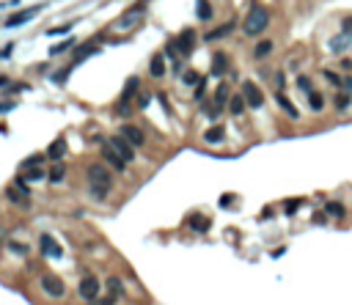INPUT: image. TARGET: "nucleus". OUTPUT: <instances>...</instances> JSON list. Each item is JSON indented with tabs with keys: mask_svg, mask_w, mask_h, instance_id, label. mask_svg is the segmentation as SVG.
I'll list each match as a JSON object with an SVG mask.
<instances>
[{
	"mask_svg": "<svg viewBox=\"0 0 352 305\" xmlns=\"http://www.w3.org/2000/svg\"><path fill=\"white\" fill-rule=\"evenodd\" d=\"M44 162V154H33V157H28L25 162H22V171H28V168H39Z\"/></svg>",
	"mask_w": 352,
	"mask_h": 305,
	"instance_id": "473e14b6",
	"label": "nucleus"
},
{
	"mask_svg": "<svg viewBox=\"0 0 352 305\" xmlns=\"http://www.w3.org/2000/svg\"><path fill=\"white\" fill-rule=\"evenodd\" d=\"M39 248H42V253L47 256V259H61V256H63L61 245H58L50 234H42V237H39Z\"/></svg>",
	"mask_w": 352,
	"mask_h": 305,
	"instance_id": "9b49d317",
	"label": "nucleus"
},
{
	"mask_svg": "<svg viewBox=\"0 0 352 305\" xmlns=\"http://www.w3.org/2000/svg\"><path fill=\"white\" fill-rule=\"evenodd\" d=\"M173 50L179 52L182 58H190L193 55V50H196V31H182L179 36H176V42H173Z\"/></svg>",
	"mask_w": 352,
	"mask_h": 305,
	"instance_id": "0eeeda50",
	"label": "nucleus"
},
{
	"mask_svg": "<svg viewBox=\"0 0 352 305\" xmlns=\"http://www.w3.org/2000/svg\"><path fill=\"white\" fill-rule=\"evenodd\" d=\"M85 179H88V192H91V198H97V201H105V198L110 195V190H113V173H110L108 165H102V162H91L85 171Z\"/></svg>",
	"mask_w": 352,
	"mask_h": 305,
	"instance_id": "f257e3e1",
	"label": "nucleus"
},
{
	"mask_svg": "<svg viewBox=\"0 0 352 305\" xmlns=\"http://www.w3.org/2000/svg\"><path fill=\"white\" fill-rule=\"evenodd\" d=\"M3 237H6V228H3V226H0V242H3Z\"/></svg>",
	"mask_w": 352,
	"mask_h": 305,
	"instance_id": "09e8293b",
	"label": "nucleus"
},
{
	"mask_svg": "<svg viewBox=\"0 0 352 305\" xmlns=\"http://www.w3.org/2000/svg\"><path fill=\"white\" fill-rule=\"evenodd\" d=\"M108 143H110V149H113L116 154H119L121 160L127 162V165L135 160V146H130L124 138H121V135H116V138H108Z\"/></svg>",
	"mask_w": 352,
	"mask_h": 305,
	"instance_id": "6e6552de",
	"label": "nucleus"
},
{
	"mask_svg": "<svg viewBox=\"0 0 352 305\" xmlns=\"http://www.w3.org/2000/svg\"><path fill=\"white\" fill-rule=\"evenodd\" d=\"M223 138H226V130H223L220 124L209 127V130L204 132V143H209V146H215V143H223Z\"/></svg>",
	"mask_w": 352,
	"mask_h": 305,
	"instance_id": "dca6fc26",
	"label": "nucleus"
},
{
	"mask_svg": "<svg viewBox=\"0 0 352 305\" xmlns=\"http://www.w3.org/2000/svg\"><path fill=\"white\" fill-rule=\"evenodd\" d=\"M77 291H80V297H83V300H97L99 297V280L94 278V275H85L83 280H80V286H77Z\"/></svg>",
	"mask_w": 352,
	"mask_h": 305,
	"instance_id": "9d476101",
	"label": "nucleus"
},
{
	"mask_svg": "<svg viewBox=\"0 0 352 305\" xmlns=\"http://www.w3.org/2000/svg\"><path fill=\"white\" fill-rule=\"evenodd\" d=\"M341 28H344V33H347V36H352V17H347V20L341 22Z\"/></svg>",
	"mask_w": 352,
	"mask_h": 305,
	"instance_id": "a19ab883",
	"label": "nucleus"
},
{
	"mask_svg": "<svg viewBox=\"0 0 352 305\" xmlns=\"http://www.w3.org/2000/svg\"><path fill=\"white\" fill-rule=\"evenodd\" d=\"M14 108V102H0V113H6V110Z\"/></svg>",
	"mask_w": 352,
	"mask_h": 305,
	"instance_id": "de8ad7c7",
	"label": "nucleus"
},
{
	"mask_svg": "<svg viewBox=\"0 0 352 305\" xmlns=\"http://www.w3.org/2000/svg\"><path fill=\"white\" fill-rule=\"evenodd\" d=\"M297 88H300V91H311V80L306 77V74H300V77H297Z\"/></svg>",
	"mask_w": 352,
	"mask_h": 305,
	"instance_id": "e433bc0d",
	"label": "nucleus"
},
{
	"mask_svg": "<svg viewBox=\"0 0 352 305\" xmlns=\"http://www.w3.org/2000/svg\"><path fill=\"white\" fill-rule=\"evenodd\" d=\"M341 85H344V91H347V93H349V96H352V77H347V80H344V83H341Z\"/></svg>",
	"mask_w": 352,
	"mask_h": 305,
	"instance_id": "49530a36",
	"label": "nucleus"
},
{
	"mask_svg": "<svg viewBox=\"0 0 352 305\" xmlns=\"http://www.w3.org/2000/svg\"><path fill=\"white\" fill-rule=\"evenodd\" d=\"M347 42H349V36H347V33H341V36L330 39V52H344V47H347Z\"/></svg>",
	"mask_w": 352,
	"mask_h": 305,
	"instance_id": "c85d7f7f",
	"label": "nucleus"
},
{
	"mask_svg": "<svg viewBox=\"0 0 352 305\" xmlns=\"http://www.w3.org/2000/svg\"><path fill=\"white\" fill-rule=\"evenodd\" d=\"M198 80H201V77H198V74L193 72V69H187V74H185V83H187V85H196Z\"/></svg>",
	"mask_w": 352,
	"mask_h": 305,
	"instance_id": "4c0bfd02",
	"label": "nucleus"
},
{
	"mask_svg": "<svg viewBox=\"0 0 352 305\" xmlns=\"http://www.w3.org/2000/svg\"><path fill=\"white\" fill-rule=\"evenodd\" d=\"M226 66H228L226 55H223V52H218V55L212 58V74H215V77H220V74H226Z\"/></svg>",
	"mask_w": 352,
	"mask_h": 305,
	"instance_id": "4be33fe9",
	"label": "nucleus"
},
{
	"mask_svg": "<svg viewBox=\"0 0 352 305\" xmlns=\"http://www.w3.org/2000/svg\"><path fill=\"white\" fill-rule=\"evenodd\" d=\"M102 160L108 162V165L113 168V171H127V162L121 160V157L116 154L113 149H110V143H108V140H105V143H102Z\"/></svg>",
	"mask_w": 352,
	"mask_h": 305,
	"instance_id": "ddd939ff",
	"label": "nucleus"
},
{
	"mask_svg": "<svg viewBox=\"0 0 352 305\" xmlns=\"http://www.w3.org/2000/svg\"><path fill=\"white\" fill-rule=\"evenodd\" d=\"M215 96H212V105H215V108H218L220 110V113H223V108H228V99H231V91H228V85L226 83H220L218 88H215Z\"/></svg>",
	"mask_w": 352,
	"mask_h": 305,
	"instance_id": "4468645a",
	"label": "nucleus"
},
{
	"mask_svg": "<svg viewBox=\"0 0 352 305\" xmlns=\"http://www.w3.org/2000/svg\"><path fill=\"white\" fill-rule=\"evenodd\" d=\"M196 14H198V20H201V22H209V20H212V6H209L207 0H198V3H196Z\"/></svg>",
	"mask_w": 352,
	"mask_h": 305,
	"instance_id": "412c9836",
	"label": "nucleus"
},
{
	"mask_svg": "<svg viewBox=\"0 0 352 305\" xmlns=\"http://www.w3.org/2000/svg\"><path fill=\"white\" fill-rule=\"evenodd\" d=\"M6 195H9V201L17 204V207H28V204H31V190H28V181L22 179V176H17V179L11 181Z\"/></svg>",
	"mask_w": 352,
	"mask_h": 305,
	"instance_id": "7ed1b4c3",
	"label": "nucleus"
},
{
	"mask_svg": "<svg viewBox=\"0 0 352 305\" xmlns=\"http://www.w3.org/2000/svg\"><path fill=\"white\" fill-rule=\"evenodd\" d=\"M204 91H207V85H204V80H198V83H196V93H193V96L204 99Z\"/></svg>",
	"mask_w": 352,
	"mask_h": 305,
	"instance_id": "58836bf2",
	"label": "nucleus"
},
{
	"mask_svg": "<svg viewBox=\"0 0 352 305\" xmlns=\"http://www.w3.org/2000/svg\"><path fill=\"white\" fill-rule=\"evenodd\" d=\"M267 25H270V11L264 6H253L242 22V31H245V36H261Z\"/></svg>",
	"mask_w": 352,
	"mask_h": 305,
	"instance_id": "f03ea898",
	"label": "nucleus"
},
{
	"mask_svg": "<svg viewBox=\"0 0 352 305\" xmlns=\"http://www.w3.org/2000/svg\"><path fill=\"white\" fill-rule=\"evenodd\" d=\"M119 135H121V138H124L130 146H135V149H140V146L146 143V132L140 130V127H135V124H121Z\"/></svg>",
	"mask_w": 352,
	"mask_h": 305,
	"instance_id": "1a4fd4ad",
	"label": "nucleus"
},
{
	"mask_svg": "<svg viewBox=\"0 0 352 305\" xmlns=\"http://www.w3.org/2000/svg\"><path fill=\"white\" fill-rule=\"evenodd\" d=\"M42 11V6H33V9H25V11H17V14H11L9 17V22H6V28H20V25H25V22H31L33 17Z\"/></svg>",
	"mask_w": 352,
	"mask_h": 305,
	"instance_id": "f8f14e48",
	"label": "nucleus"
},
{
	"mask_svg": "<svg viewBox=\"0 0 352 305\" xmlns=\"http://www.w3.org/2000/svg\"><path fill=\"white\" fill-rule=\"evenodd\" d=\"M22 179H25V181H42V179H44L42 165H39V168H28V171L22 173Z\"/></svg>",
	"mask_w": 352,
	"mask_h": 305,
	"instance_id": "7c9ffc66",
	"label": "nucleus"
},
{
	"mask_svg": "<svg viewBox=\"0 0 352 305\" xmlns=\"http://www.w3.org/2000/svg\"><path fill=\"white\" fill-rule=\"evenodd\" d=\"M300 204H303L300 198H292V201H286V204H284V212H286V215H295L297 209H300Z\"/></svg>",
	"mask_w": 352,
	"mask_h": 305,
	"instance_id": "c9c22d12",
	"label": "nucleus"
},
{
	"mask_svg": "<svg viewBox=\"0 0 352 305\" xmlns=\"http://www.w3.org/2000/svg\"><path fill=\"white\" fill-rule=\"evenodd\" d=\"M42 291H44L47 297H55V300H61V297L66 294V286H63V280L58 278V275L47 272V275H42Z\"/></svg>",
	"mask_w": 352,
	"mask_h": 305,
	"instance_id": "423d86ee",
	"label": "nucleus"
},
{
	"mask_svg": "<svg viewBox=\"0 0 352 305\" xmlns=\"http://www.w3.org/2000/svg\"><path fill=\"white\" fill-rule=\"evenodd\" d=\"M239 93L245 96V102H248L250 110H259L261 105H264V91L253 83V80H245V83H242V91H239Z\"/></svg>",
	"mask_w": 352,
	"mask_h": 305,
	"instance_id": "39448f33",
	"label": "nucleus"
},
{
	"mask_svg": "<svg viewBox=\"0 0 352 305\" xmlns=\"http://www.w3.org/2000/svg\"><path fill=\"white\" fill-rule=\"evenodd\" d=\"M231 28H234V22H228V25H223L220 31L207 33V39H209V42H215V39H223V36H228V33H231Z\"/></svg>",
	"mask_w": 352,
	"mask_h": 305,
	"instance_id": "2f4dec72",
	"label": "nucleus"
},
{
	"mask_svg": "<svg viewBox=\"0 0 352 305\" xmlns=\"http://www.w3.org/2000/svg\"><path fill=\"white\" fill-rule=\"evenodd\" d=\"M149 69H151V77H162L165 74V55H154Z\"/></svg>",
	"mask_w": 352,
	"mask_h": 305,
	"instance_id": "aec40b11",
	"label": "nucleus"
},
{
	"mask_svg": "<svg viewBox=\"0 0 352 305\" xmlns=\"http://www.w3.org/2000/svg\"><path fill=\"white\" fill-rule=\"evenodd\" d=\"M143 14H146V3H135V9H127L124 14H121L119 20H116V25H113V28H116V31H130V28H132Z\"/></svg>",
	"mask_w": 352,
	"mask_h": 305,
	"instance_id": "20e7f679",
	"label": "nucleus"
},
{
	"mask_svg": "<svg viewBox=\"0 0 352 305\" xmlns=\"http://www.w3.org/2000/svg\"><path fill=\"white\" fill-rule=\"evenodd\" d=\"M63 154H66V140L58 138L55 143H50V149H47V157L50 160H63Z\"/></svg>",
	"mask_w": 352,
	"mask_h": 305,
	"instance_id": "f3484780",
	"label": "nucleus"
},
{
	"mask_svg": "<svg viewBox=\"0 0 352 305\" xmlns=\"http://www.w3.org/2000/svg\"><path fill=\"white\" fill-rule=\"evenodd\" d=\"M69 47H74V39H66L63 44H55V47L50 50V55H63V52H66Z\"/></svg>",
	"mask_w": 352,
	"mask_h": 305,
	"instance_id": "72a5a7b5",
	"label": "nucleus"
},
{
	"mask_svg": "<svg viewBox=\"0 0 352 305\" xmlns=\"http://www.w3.org/2000/svg\"><path fill=\"white\" fill-rule=\"evenodd\" d=\"M190 228L204 234V231H209V220L204 218V215H193V218H190Z\"/></svg>",
	"mask_w": 352,
	"mask_h": 305,
	"instance_id": "a878e982",
	"label": "nucleus"
},
{
	"mask_svg": "<svg viewBox=\"0 0 352 305\" xmlns=\"http://www.w3.org/2000/svg\"><path fill=\"white\" fill-rule=\"evenodd\" d=\"M275 99H278V105H281V108L286 110V116H289L292 121H297V119H300V113H297V108H295V105H292L289 99L284 96V93H275Z\"/></svg>",
	"mask_w": 352,
	"mask_h": 305,
	"instance_id": "a211bd4d",
	"label": "nucleus"
},
{
	"mask_svg": "<svg viewBox=\"0 0 352 305\" xmlns=\"http://www.w3.org/2000/svg\"><path fill=\"white\" fill-rule=\"evenodd\" d=\"M149 102H151V93H140V96H138V105H140V108H146Z\"/></svg>",
	"mask_w": 352,
	"mask_h": 305,
	"instance_id": "79ce46f5",
	"label": "nucleus"
},
{
	"mask_svg": "<svg viewBox=\"0 0 352 305\" xmlns=\"http://www.w3.org/2000/svg\"><path fill=\"white\" fill-rule=\"evenodd\" d=\"M270 52H273V42H270V39H264V42H259L253 47V58L256 61H261V58H267Z\"/></svg>",
	"mask_w": 352,
	"mask_h": 305,
	"instance_id": "5701e85b",
	"label": "nucleus"
},
{
	"mask_svg": "<svg viewBox=\"0 0 352 305\" xmlns=\"http://www.w3.org/2000/svg\"><path fill=\"white\" fill-rule=\"evenodd\" d=\"M9 248H14V253H28V248H25V245H20V242H11Z\"/></svg>",
	"mask_w": 352,
	"mask_h": 305,
	"instance_id": "c03bdc74",
	"label": "nucleus"
},
{
	"mask_svg": "<svg viewBox=\"0 0 352 305\" xmlns=\"http://www.w3.org/2000/svg\"><path fill=\"white\" fill-rule=\"evenodd\" d=\"M231 201H234V195H231V192H226V195L220 198V207H231Z\"/></svg>",
	"mask_w": 352,
	"mask_h": 305,
	"instance_id": "37998d69",
	"label": "nucleus"
},
{
	"mask_svg": "<svg viewBox=\"0 0 352 305\" xmlns=\"http://www.w3.org/2000/svg\"><path fill=\"white\" fill-rule=\"evenodd\" d=\"M138 85H140V80H138V77H130V80H127L124 93H121V102H130V99L135 96V91H138Z\"/></svg>",
	"mask_w": 352,
	"mask_h": 305,
	"instance_id": "b1692460",
	"label": "nucleus"
},
{
	"mask_svg": "<svg viewBox=\"0 0 352 305\" xmlns=\"http://www.w3.org/2000/svg\"><path fill=\"white\" fill-rule=\"evenodd\" d=\"M245 108H248V102H245L242 93H231V99H228V113H231V116H242Z\"/></svg>",
	"mask_w": 352,
	"mask_h": 305,
	"instance_id": "2eb2a0df",
	"label": "nucleus"
},
{
	"mask_svg": "<svg viewBox=\"0 0 352 305\" xmlns=\"http://www.w3.org/2000/svg\"><path fill=\"white\" fill-rule=\"evenodd\" d=\"M108 291H110L108 297H113V300H119V297L124 294V286H121V280L116 278V275H110V278H108Z\"/></svg>",
	"mask_w": 352,
	"mask_h": 305,
	"instance_id": "6ab92c4d",
	"label": "nucleus"
},
{
	"mask_svg": "<svg viewBox=\"0 0 352 305\" xmlns=\"http://www.w3.org/2000/svg\"><path fill=\"white\" fill-rule=\"evenodd\" d=\"M306 96H308V108L311 110H322V108H325V96H322L319 91H308Z\"/></svg>",
	"mask_w": 352,
	"mask_h": 305,
	"instance_id": "393cba45",
	"label": "nucleus"
},
{
	"mask_svg": "<svg viewBox=\"0 0 352 305\" xmlns=\"http://www.w3.org/2000/svg\"><path fill=\"white\" fill-rule=\"evenodd\" d=\"M69 28H72V25H63V28H52V31H47V36H61V33H69Z\"/></svg>",
	"mask_w": 352,
	"mask_h": 305,
	"instance_id": "ea45409f",
	"label": "nucleus"
},
{
	"mask_svg": "<svg viewBox=\"0 0 352 305\" xmlns=\"http://www.w3.org/2000/svg\"><path fill=\"white\" fill-rule=\"evenodd\" d=\"M325 212L333 215V218H344V215H347V209H344L338 201H330V204H325Z\"/></svg>",
	"mask_w": 352,
	"mask_h": 305,
	"instance_id": "cd10ccee",
	"label": "nucleus"
},
{
	"mask_svg": "<svg viewBox=\"0 0 352 305\" xmlns=\"http://www.w3.org/2000/svg\"><path fill=\"white\" fill-rule=\"evenodd\" d=\"M63 176H66V168H63V162H58V165L50 171V181H52V184H61Z\"/></svg>",
	"mask_w": 352,
	"mask_h": 305,
	"instance_id": "c756f323",
	"label": "nucleus"
},
{
	"mask_svg": "<svg viewBox=\"0 0 352 305\" xmlns=\"http://www.w3.org/2000/svg\"><path fill=\"white\" fill-rule=\"evenodd\" d=\"M11 50H14V44H6L3 50H0V58H9V55H11Z\"/></svg>",
	"mask_w": 352,
	"mask_h": 305,
	"instance_id": "a18cd8bd",
	"label": "nucleus"
},
{
	"mask_svg": "<svg viewBox=\"0 0 352 305\" xmlns=\"http://www.w3.org/2000/svg\"><path fill=\"white\" fill-rule=\"evenodd\" d=\"M322 77H325V80H327V83H330V85H341V83H344V80L338 77L336 72H330V69H325V72H322Z\"/></svg>",
	"mask_w": 352,
	"mask_h": 305,
	"instance_id": "f704fd0d",
	"label": "nucleus"
},
{
	"mask_svg": "<svg viewBox=\"0 0 352 305\" xmlns=\"http://www.w3.org/2000/svg\"><path fill=\"white\" fill-rule=\"evenodd\" d=\"M333 105H336V110H347L349 105H352V96L347 91H341V93H336V99H333Z\"/></svg>",
	"mask_w": 352,
	"mask_h": 305,
	"instance_id": "bb28decb",
	"label": "nucleus"
}]
</instances>
